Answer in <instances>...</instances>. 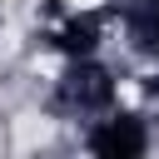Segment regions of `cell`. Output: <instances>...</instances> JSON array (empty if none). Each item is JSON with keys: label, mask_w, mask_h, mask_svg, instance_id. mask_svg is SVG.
<instances>
[{"label": "cell", "mask_w": 159, "mask_h": 159, "mask_svg": "<svg viewBox=\"0 0 159 159\" xmlns=\"http://www.w3.org/2000/svg\"><path fill=\"white\" fill-rule=\"evenodd\" d=\"M89 149L104 154V159H134L144 154V129L134 114H119V119H104L94 134H89Z\"/></svg>", "instance_id": "cell-1"}, {"label": "cell", "mask_w": 159, "mask_h": 159, "mask_svg": "<svg viewBox=\"0 0 159 159\" xmlns=\"http://www.w3.org/2000/svg\"><path fill=\"white\" fill-rule=\"evenodd\" d=\"M55 45H60L70 60H89L94 45H99V15H75V20H65L60 35H55Z\"/></svg>", "instance_id": "cell-2"}, {"label": "cell", "mask_w": 159, "mask_h": 159, "mask_svg": "<svg viewBox=\"0 0 159 159\" xmlns=\"http://www.w3.org/2000/svg\"><path fill=\"white\" fill-rule=\"evenodd\" d=\"M65 89H70V94H75L80 104H104V99L114 94L109 75H104L99 65H84V60H80L75 70H70V84H65Z\"/></svg>", "instance_id": "cell-3"}, {"label": "cell", "mask_w": 159, "mask_h": 159, "mask_svg": "<svg viewBox=\"0 0 159 159\" xmlns=\"http://www.w3.org/2000/svg\"><path fill=\"white\" fill-rule=\"evenodd\" d=\"M149 94H154V99H159V75H154V80H149Z\"/></svg>", "instance_id": "cell-4"}]
</instances>
